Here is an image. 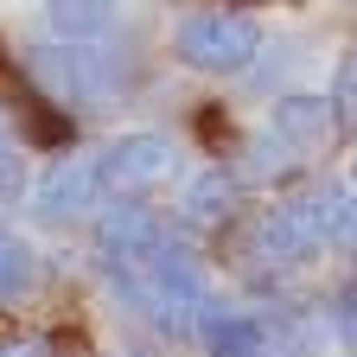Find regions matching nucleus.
I'll use <instances>...</instances> for the list:
<instances>
[{"mask_svg": "<svg viewBox=\"0 0 357 357\" xmlns=\"http://www.w3.org/2000/svg\"><path fill=\"white\" fill-rule=\"evenodd\" d=\"M26 70L45 102L64 109H115L134 89V52L109 38H45L26 45Z\"/></svg>", "mask_w": 357, "mask_h": 357, "instance_id": "nucleus-1", "label": "nucleus"}, {"mask_svg": "<svg viewBox=\"0 0 357 357\" xmlns=\"http://www.w3.org/2000/svg\"><path fill=\"white\" fill-rule=\"evenodd\" d=\"M109 287L134 306V319H147L153 332L166 338H185L204 326V312H211V287H204V268L192 249H178L166 243L160 255H147L141 268H102Z\"/></svg>", "mask_w": 357, "mask_h": 357, "instance_id": "nucleus-2", "label": "nucleus"}, {"mask_svg": "<svg viewBox=\"0 0 357 357\" xmlns=\"http://www.w3.org/2000/svg\"><path fill=\"white\" fill-rule=\"evenodd\" d=\"M261 26L236 7H198L172 26V58L198 77H243L261 58Z\"/></svg>", "mask_w": 357, "mask_h": 357, "instance_id": "nucleus-3", "label": "nucleus"}, {"mask_svg": "<svg viewBox=\"0 0 357 357\" xmlns=\"http://www.w3.org/2000/svg\"><path fill=\"white\" fill-rule=\"evenodd\" d=\"M102 160L96 153H77V160H52L32 185H26V204L38 223H77L102 204Z\"/></svg>", "mask_w": 357, "mask_h": 357, "instance_id": "nucleus-4", "label": "nucleus"}, {"mask_svg": "<svg viewBox=\"0 0 357 357\" xmlns=\"http://www.w3.org/2000/svg\"><path fill=\"white\" fill-rule=\"evenodd\" d=\"M96 160H102V185L121 192V198H134V192H153L160 178L172 172V141L160 128H134V134H115Z\"/></svg>", "mask_w": 357, "mask_h": 357, "instance_id": "nucleus-5", "label": "nucleus"}, {"mask_svg": "<svg viewBox=\"0 0 357 357\" xmlns=\"http://www.w3.org/2000/svg\"><path fill=\"white\" fill-rule=\"evenodd\" d=\"M160 249H166L160 211H147V204H109L96 217V255H102V268H141Z\"/></svg>", "mask_w": 357, "mask_h": 357, "instance_id": "nucleus-6", "label": "nucleus"}, {"mask_svg": "<svg viewBox=\"0 0 357 357\" xmlns=\"http://www.w3.org/2000/svg\"><path fill=\"white\" fill-rule=\"evenodd\" d=\"M332 128H338L332 96H312V89H281V96L268 102V134H275V141H287L300 160L319 153V147L332 141Z\"/></svg>", "mask_w": 357, "mask_h": 357, "instance_id": "nucleus-7", "label": "nucleus"}, {"mask_svg": "<svg viewBox=\"0 0 357 357\" xmlns=\"http://www.w3.org/2000/svg\"><path fill=\"white\" fill-rule=\"evenodd\" d=\"M312 255H319V249L306 243V230L294 223L287 204L261 211V217L249 223V261L261 268V275H287V268H300V261H312Z\"/></svg>", "mask_w": 357, "mask_h": 357, "instance_id": "nucleus-8", "label": "nucleus"}, {"mask_svg": "<svg viewBox=\"0 0 357 357\" xmlns=\"http://www.w3.org/2000/svg\"><path fill=\"white\" fill-rule=\"evenodd\" d=\"M236 198H243V178L230 166H204V172L185 178V192H178V217H185L192 230H217V223L236 211Z\"/></svg>", "mask_w": 357, "mask_h": 357, "instance_id": "nucleus-9", "label": "nucleus"}, {"mask_svg": "<svg viewBox=\"0 0 357 357\" xmlns=\"http://www.w3.org/2000/svg\"><path fill=\"white\" fill-rule=\"evenodd\" d=\"M211 357H268V319L243 306H211L204 326H198Z\"/></svg>", "mask_w": 357, "mask_h": 357, "instance_id": "nucleus-10", "label": "nucleus"}, {"mask_svg": "<svg viewBox=\"0 0 357 357\" xmlns=\"http://www.w3.org/2000/svg\"><path fill=\"white\" fill-rule=\"evenodd\" d=\"M121 0H45V26L58 38H109Z\"/></svg>", "mask_w": 357, "mask_h": 357, "instance_id": "nucleus-11", "label": "nucleus"}, {"mask_svg": "<svg viewBox=\"0 0 357 357\" xmlns=\"http://www.w3.org/2000/svg\"><path fill=\"white\" fill-rule=\"evenodd\" d=\"M32 281H38V255L26 249V236H13L0 223V300H26Z\"/></svg>", "mask_w": 357, "mask_h": 357, "instance_id": "nucleus-12", "label": "nucleus"}, {"mask_svg": "<svg viewBox=\"0 0 357 357\" xmlns=\"http://www.w3.org/2000/svg\"><path fill=\"white\" fill-rule=\"evenodd\" d=\"M306 160L287 147V141H275V134H261L255 141V160H249V178H261V185H275V178H287V172H300Z\"/></svg>", "mask_w": 357, "mask_h": 357, "instance_id": "nucleus-13", "label": "nucleus"}, {"mask_svg": "<svg viewBox=\"0 0 357 357\" xmlns=\"http://www.w3.org/2000/svg\"><path fill=\"white\" fill-rule=\"evenodd\" d=\"M332 115L338 128H357V45H344V58H338V77H332Z\"/></svg>", "mask_w": 357, "mask_h": 357, "instance_id": "nucleus-14", "label": "nucleus"}, {"mask_svg": "<svg viewBox=\"0 0 357 357\" xmlns=\"http://www.w3.org/2000/svg\"><path fill=\"white\" fill-rule=\"evenodd\" d=\"M326 312H332V332L357 351V281H344V287H338V300H332Z\"/></svg>", "mask_w": 357, "mask_h": 357, "instance_id": "nucleus-15", "label": "nucleus"}, {"mask_svg": "<svg viewBox=\"0 0 357 357\" xmlns=\"http://www.w3.org/2000/svg\"><path fill=\"white\" fill-rule=\"evenodd\" d=\"M26 192V172H20V153L7 147V141H0V204H7V198H20Z\"/></svg>", "mask_w": 357, "mask_h": 357, "instance_id": "nucleus-16", "label": "nucleus"}, {"mask_svg": "<svg viewBox=\"0 0 357 357\" xmlns=\"http://www.w3.org/2000/svg\"><path fill=\"white\" fill-rule=\"evenodd\" d=\"M0 357H45V344H32V338H20V344H0Z\"/></svg>", "mask_w": 357, "mask_h": 357, "instance_id": "nucleus-17", "label": "nucleus"}, {"mask_svg": "<svg viewBox=\"0 0 357 357\" xmlns=\"http://www.w3.org/2000/svg\"><path fill=\"white\" fill-rule=\"evenodd\" d=\"M351 185H357V160H351Z\"/></svg>", "mask_w": 357, "mask_h": 357, "instance_id": "nucleus-18", "label": "nucleus"}]
</instances>
